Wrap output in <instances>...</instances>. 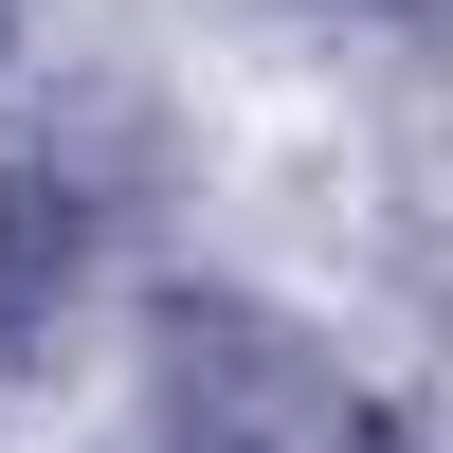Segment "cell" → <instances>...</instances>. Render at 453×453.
<instances>
[{"mask_svg":"<svg viewBox=\"0 0 453 453\" xmlns=\"http://www.w3.org/2000/svg\"><path fill=\"white\" fill-rule=\"evenodd\" d=\"M145 453H418L399 399H363L254 290H164L145 309Z\"/></svg>","mask_w":453,"mask_h":453,"instance_id":"obj_1","label":"cell"},{"mask_svg":"<svg viewBox=\"0 0 453 453\" xmlns=\"http://www.w3.org/2000/svg\"><path fill=\"white\" fill-rule=\"evenodd\" d=\"M91 254H109V200L73 164H0V363L19 345H55V309L91 290Z\"/></svg>","mask_w":453,"mask_h":453,"instance_id":"obj_2","label":"cell"},{"mask_svg":"<svg viewBox=\"0 0 453 453\" xmlns=\"http://www.w3.org/2000/svg\"><path fill=\"white\" fill-rule=\"evenodd\" d=\"M363 19H453V0H363Z\"/></svg>","mask_w":453,"mask_h":453,"instance_id":"obj_3","label":"cell"},{"mask_svg":"<svg viewBox=\"0 0 453 453\" xmlns=\"http://www.w3.org/2000/svg\"><path fill=\"white\" fill-rule=\"evenodd\" d=\"M0 55H19V0H0Z\"/></svg>","mask_w":453,"mask_h":453,"instance_id":"obj_4","label":"cell"}]
</instances>
